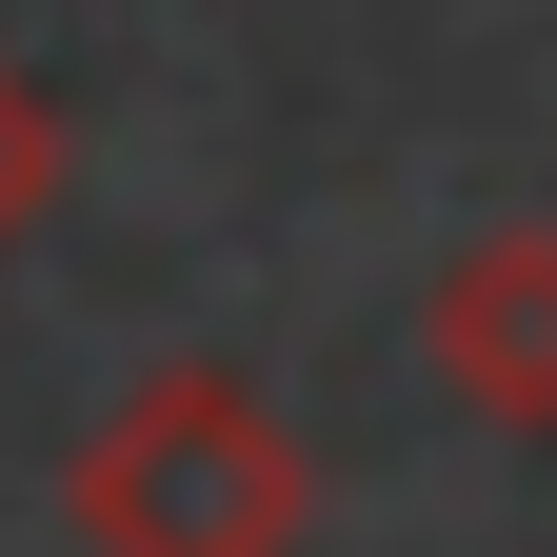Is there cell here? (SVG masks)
Wrapping results in <instances>:
<instances>
[{
    "label": "cell",
    "instance_id": "cell-1",
    "mask_svg": "<svg viewBox=\"0 0 557 557\" xmlns=\"http://www.w3.org/2000/svg\"><path fill=\"white\" fill-rule=\"evenodd\" d=\"M60 537L81 557H299L319 537V458L239 359H160L60 458Z\"/></svg>",
    "mask_w": 557,
    "mask_h": 557
},
{
    "label": "cell",
    "instance_id": "cell-2",
    "mask_svg": "<svg viewBox=\"0 0 557 557\" xmlns=\"http://www.w3.org/2000/svg\"><path fill=\"white\" fill-rule=\"evenodd\" d=\"M418 338H438V379L498 418V438H557V220L458 239L438 299H418Z\"/></svg>",
    "mask_w": 557,
    "mask_h": 557
},
{
    "label": "cell",
    "instance_id": "cell-3",
    "mask_svg": "<svg viewBox=\"0 0 557 557\" xmlns=\"http://www.w3.org/2000/svg\"><path fill=\"white\" fill-rule=\"evenodd\" d=\"M40 199H60V100L0 60V259H21V220H40Z\"/></svg>",
    "mask_w": 557,
    "mask_h": 557
}]
</instances>
